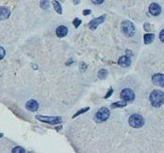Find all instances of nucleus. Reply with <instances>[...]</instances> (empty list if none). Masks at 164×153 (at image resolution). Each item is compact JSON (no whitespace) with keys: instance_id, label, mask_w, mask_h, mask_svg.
Listing matches in <instances>:
<instances>
[{"instance_id":"nucleus-1","label":"nucleus","mask_w":164,"mask_h":153,"mask_svg":"<svg viewBox=\"0 0 164 153\" xmlns=\"http://www.w3.org/2000/svg\"><path fill=\"white\" fill-rule=\"evenodd\" d=\"M149 99L152 106L159 108L164 103V93L160 90H154L150 94Z\"/></svg>"},{"instance_id":"nucleus-2","label":"nucleus","mask_w":164,"mask_h":153,"mask_svg":"<svg viewBox=\"0 0 164 153\" xmlns=\"http://www.w3.org/2000/svg\"><path fill=\"white\" fill-rule=\"evenodd\" d=\"M128 123L132 128L139 129V128H141L144 125V119L141 115L135 114H132L129 117Z\"/></svg>"},{"instance_id":"nucleus-3","label":"nucleus","mask_w":164,"mask_h":153,"mask_svg":"<svg viewBox=\"0 0 164 153\" xmlns=\"http://www.w3.org/2000/svg\"><path fill=\"white\" fill-rule=\"evenodd\" d=\"M121 28H122V32L127 37L133 36L135 33V26L130 21H124L121 25Z\"/></svg>"},{"instance_id":"nucleus-4","label":"nucleus","mask_w":164,"mask_h":153,"mask_svg":"<svg viewBox=\"0 0 164 153\" xmlns=\"http://www.w3.org/2000/svg\"><path fill=\"white\" fill-rule=\"evenodd\" d=\"M108 117H109V110L106 107L101 108L100 110L95 114V116H94L95 121L98 123L106 121Z\"/></svg>"},{"instance_id":"nucleus-5","label":"nucleus","mask_w":164,"mask_h":153,"mask_svg":"<svg viewBox=\"0 0 164 153\" xmlns=\"http://www.w3.org/2000/svg\"><path fill=\"white\" fill-rule=\"evenodd\" d=\"M36 118H37L38 120H40V121H42V122L49 123V124H51V125L60 124V123H61V121H62L61 117H60V116L55 117V116H42V115H37Z\"/></svg>"},{"instance_id":"nucleus-6","label":"nucleus","mask_w":164,"mask_h":153,"mask_svg":"<svg viewBox=\"0 0 164 153\" xmlns=\"http://www.w3.org/2000/svg\"><path fill=\"white\" fill-rule=\"evenodd\" d=\"M121 98L125 101H132L135 98V94L131 89H124L121 92Z\"/></svg>"},{"instance_id":"nucleus-7","label":"nucleus","mask_w":164,"mask_h":153,"mask_svg":"<svg viewBox=\"0 0 164 153\" xmlns=\"http://www.w3.org/2000/svg\"><path fill=\"white\" fill-rule=\"evenodd\" d=\"M106 19V15H101L99 17H97V18H94L93 19L90 23H89V28L92 29V30H94L97 28V27L99 26L100 24H102L103 22L105 21Z\"/></svg>"},{"instance_id":"nucleus-8","label":"nucleus","mask_w":164,"mask_h":153,"mask_svg":"<svg viewBox=\"0 0 164 153\" xmlns=\"http://www.w3.org/2000/svg\"><path fill=\"white\" fill-rule=\"evenodd\" d=\"M152 81L155 85L159 87H164V75L163 74H155L152 76Z\"/></svg>"},{"instance_id":"nucleus-9","label":"nucleus","mask_w":164,"mask_h":153,"mask_svg":"<svg viewBox=\"0 0 164 153\" xmlns=\"http://www.w3.org/2000/svg\"><path fill=\"white\" fill-rule=\"evenodd\" d=\"M149 12L152 15L154 16H158L161 13V8L159 4L157 3H152L150 6H149Z\"/></svg>"},{"instance_id":"nucleus-10","label":"nucleus","mask_w":164,"mask_h":153,"mask_svg":"<svg viewBox=\"0 0 164 153\" xmlns=\"http://www.w3.org/2000/svg\"><path fill=\"white\" fill-rule=\"evenodd\" d=\"M26 108L27 109L28 111L30 112H36L38 110V108H39V104L36 100L34 99H30L27 102L26 104Z\"/></svg>"},{"instance_id":"nucleus-11","label":"nucleus","mask_w":164,"mask_h":153,"mask_svg":"<svg viewBox=\"0 0 164 153\" xmlns=\"http://www.w3.org/2000/svg\"><path fill=\"white\" fill-rule=\"evenodd\" d=\"M10 16V10L6 7H0V21L6 20Z\"/></svg>"},{"instance_id":"nucleus-12","label":"nucleus","mask_w":164,"mask_h":153,"mask_svg":"<svg viewBox=\"0 0 164 153\" xmlns=\"http://www.w3.org/2000/svg\"><path fill=\"white\" fill-rule=\"evenodd\" d=\"M68 33V29L67 28L65 27V26H60L58 27V28L56 29V34L58 37L61 38V37H65L67 35Z\"/></svg>"},{"instance_id":"nucleus-13","label":"nucleus","mask_w":164,"mask_h":153,"mask_svg":"<svg viewBox=\"0 0 164 153\" xmlns=\"http://www.w3.org/2000/svg\"><path fill=\"white\" fill-rule=\"evenodd\" d=\"M118 63H119V65H121L123 67H127L130 65L131 61H130V58H128L127 56H122L119 58Z\"/></svg>"},{"instance_id":"nucleus-14","label":"nucleus","mask_w":164,"mask_h":153,"mask_svg":"<svg viewBox=\"0 0 164 153\" xmlns=\"http://www.w3.org/2000/svg\"><path fill=\"white\" fill-rule=\"evenodd\" d=\"M52 5L54 7V9L56 10L59 14H62V8H61V5L60 4L59 1H57V0H54V1H52Z\"/></svg>"},{"instance_id":"nucleus-15","label":"nucleus","mask_w":164,"mask_h":153,"mask_svg":"<svg viewBox=\"0 0 164 153\" xmlns=\"http://www.w3.org/2000/svg\"><path fill=\"white\" fill-rule=\"evenodd\" d=\"M144 43H146V45H149V43H151L153 42V40L155 39V36L154 34H151V33H148V34H145L144 35Z\"/></svg>"},{"instance_id":"nucleus-16","label":"nucleus","mask_w":164,"mask_h":153,"mask_svg":"<svg viewBox=\"0 0 164 153\" xmlns=\"http://www.w3.org/2000/svg\"><path fill=\"white\" fill-rule=\"evenodd\" d=\"M126 101H118V102H115V103H112L111 104V108L112 109H114V108H122V107H125V106H126Z\"/></svg>"},{"instance_id":"nucleus-17","label":"nucleus","mask_w":164,"mask_h":153,"mask_svg":"<svg viewBox=\"0 0 164 153\" xmlns=\"http://www.w3.org/2000/svg\"><path fill=\"white\" fill-rule=\"evenodd\" d=\"M49 6H50V4H49L48 0H41V1H40V7H41L42 9H49Z\"/></svg>"},{"instance_id":"nucleus-18","label":"nucleus","mask_w":164,"mask_h":153,"mask_svg":"<svg viewBox=\"0 0 164 153\" xmlns=\"http://www.w3.org/2000/svg\"><path fill=\"white\" fill-rule=\"evenodd\" d=\"M107 76H108V71L106 69H101L98 72V78L100 80H105Z\"/></svg>"},{"instance_id":"nucleus-19","label":"nucleus","mask_w":164,"mask_h":153,"mask_svg":"<svg viewBox=\"0 0 164 153\" xmlns=\"http://www.w3.org/2000/svg\"><path fill=\"white\" fill-rule=\"evenodd\" d=\"M90 110V107H86V108H83V109H81V110H79L78 112H76L74 115H73V118H75L76 116H78V115H80L81 114H84V113H86L87 111H89Z\"/></svg>"},{"instance_id":"nucleus-20","label":"nucleus","mask_w":164,"mask_h":153,"mask_svg":"<svg viewBox=\"0 0 164 153\" xmlns=\"http://www.w3.org/2000/svg\"><path fill=\"white\" fill-rule=\"evenodd\" d=\"M24 152H25V149L20 147H15L13 149V153H24Z\"/></svg>"},{"instance_id":"nucleus-21","label":"nucleus","mask_w":164,"mask_h":153,"mask_svg":"<svg viewBox=\"0 0 164 153\" xmlns=\"http://www.w3.org/2000/svg\"><path fill=\"white\" fill-rule=\"evenodd\" d=\"M73 24H74V26H75V28H78V27L81 25V20L78 19V18H75V19L74 20V22H73Z\"/></svg>"},{"instance_id":"nucleus-22","label":"nucleus","mask_w":164,"mask_h":153,"mask_svg":"<svg viewBox=\"0 0 164 153\" xmlns=\"http://www.w3.org/2000/svg\"><path fill=\"white\" fill-rule=\"evenodd\" d=\"M6 55V52H5V49L3 47H0V60H2Z\"/></svg>"},{"instance_id":"nucleus-23","label":"nucleus","mask_w":164,"mask_h":153,"mask_svg":"<svg viewBox=\"0 0 164 153\" xmlns=\"http://www.w3.org/2000/svg\"><path fill=\"white\" fill-rule=\"evenodd\" d=\"M92 2L94 4V5H100L104 2V0H92Z\"/></svg>"},{"instance_id":"nucleus-24","label":"nucleus","mask_w":164,"mask_h":153,"mask_svg":"<svg viewBox=\"0 0 164 153\" xmlns=\"http://www.w3.org/2000/svg\"><path fill=\"white\" fill-rule=\"evenodd\" d=\"M159 39L161 40V42L164 43V29L160 31V34H159Z\"/></svg>"},{"instance_id":"nucleus-25","label":"nucleus","mask_w":164,"mask_h":153,"mask_svg":"<svg viewBox=\"0 0 164 153\" xmlns=\"http://www.w3.org/2000/svg\"><path fill=\"white\" fill-rule=\"evenodd\" d=\"M113 93V89L112 88H111V89H109V91L107 93V95H106V96H105V98H108V97H109V96H111V95Z\"/></svg>"},{"instance_id":"nucleus-26","label":"nucleus","mask_w":164,"mask_h":153,"mask_svg":"<svg viewBox=\"0 0 164 153\" xmlns=\"http://www.w3.org/2000/svg\"><path fill=\"white\" fill-rule=\"evenodd\" d=\"M91 14V9H84L83 10V15H89Z\"/></svg>"},{"instance_id":"nucleus-27","label":"nucleus","mask_w":164,"mask_h":153,"mask_svg":"<svg viewBox=\"0 0 164 153\" xmlns=\"http://www.w3.org/2000/svg\"><path fill=\"white\" fill-rule=\"evenodd\" d=\"M144 29L145 30H150V25L149 24H144Z\"/></svg>"},{"instance_id":"nucleus-28","label":"nucleus","mask_w":164,"mask_h":153,"mask_svg":"<svg viewBox=\"0 0 164 153\" xmlns=\"http://www.w3.org/2000/svg\"><path fill=\"white\" fill-rule=\"evenodd\" d=\"M74 1V4L75 5H78L79 3H80V0H73Z\"/></svg>"},{"instance_id":"nucleus-29","label":"nucleus","mask_w":164,"mask_h":153,"mask_svg":"<svg viewBox=\"0 0 164 153\" xmlns=\"http://www.w3.org/2000/svg\"><path fill=\"white\" fill-rule=\"evenodd\" d=\"M2 136H3V134H2V133H0V137H2Z\"/></svg>"}]
</instances>
